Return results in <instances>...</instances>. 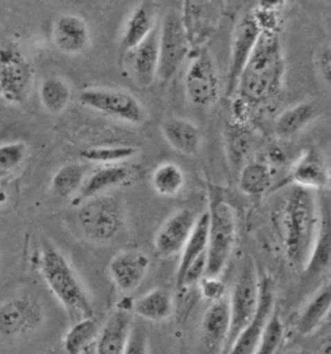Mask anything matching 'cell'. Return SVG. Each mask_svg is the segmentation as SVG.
<instances>
[{"mask_svg":"<svg viewBox=\"0 0 331 354\" xmlns=\"http://www.w3.org/2000/svg\"><path fill=\"white\" fill-rule=\"evenodd\" d=\"M316 354H331V337L322 343L321 346L317 349Z\"/></svg>","mask_w":331,"mask_h":354,"instance_id":"7bdbcfd3","label":"cell"},{"mask_svg":"<svg viewBox=\"0 0 331 354\" xmlns=\"http://www.w3.org/2000/svg\"><path fill=\"white\" fill-rule=\"evenodd\" d=\"M317 115V105L313 101H303L278 114L274 122V132L278 138H294L316 120Z\"/></svg>","mask_w":331,"mask_h":354,"instance_id":"4316f807","label":"cell"},{"mask_svg":"<svg viewBox=\"0 0 331 354\" xmlns=\"http://www.w3.org/2000/svg\"><path fill=\"white\" fill-rule=\"evenodd\" d=\"M197 286L199 287L201 296L210 301V304L226 297L224 282L220 277H204Z\"/></svg>","mask_w":331,"mask_h":354,"instance_id":"60d3db41","label":"cell"},{"mask_svg":"<svg viewBox=\"0 0 331 354\" xmlns=\"http://www.w3.org/2000/svg\"><path fill=\"white\" fill-rule=\"evenodd\" d=\"M283 339L285 326L283 318L278 312H273L255 354H278L283 344Z\"/></svg>","mask_w":331,"mask_h":354,"instance_id":"74e56055","label":"cell"},{"mask_svg":"<svg viewBox=\"0 0 331 354\" xmlns=\"http://www.w3.org/2000/svg\"><path fill=\"white\" fill-rule=\"evenodd\" d=\"M225 148L232 167H240L251 149V138L244 124L229 123L225 127Z\"/></svg>","mask_w":331,"mask_h":354,"instance_id":"e575fe53","label":"cell"},{"mask_svg":"<svg viewBox=\"0 0 331 354\" xmlns=\"http://www.w3.org/2000/svg\"><path fill=\"white\" fill-rule=\"evenodd\" d=\"M40 102L51 114H60L68 108L71 100V88L59 77H48L40 84Z\"/></svg>","mask_w":331,"mask_h":354,"instance_id":"836d02e7","label":"cell"},{"mask_svg":"<svg viewBox=\"0 0 331 354\" xmlns=\"http://www.w3.org/2000/svg\"><path fill=\"white\" fill-rule=\"evenodd\" d=\"M316 69L325 84L331 88V43L323 44L316 53Z\"/></svg>","mask_w":331,"mask_h":354,"instance_id":"b9f144b4","label":"cell"},{"mask_svg":"<svg viewBox=\"0 0 331 354\" xmlns=\"http://www.w3.org/2000/svg\"><path fill=\"white\" fill-rule=\"evenodd\" d=\"M184 86L188 100L201 108H210L220 99L222 86L217 68L207 48L192 50Z\"/></svg>","mask_w":331,"mask_h":354,"instance_id":"9c48e42d","label":"cell"},{"mask_svg":"<svg viewBox=\"0 0 331 354\" xmlns=\"http://www.w3.org/2000/svg\"><path fill=\"white\" fill-rule=\"evenodd\" d=\"M147 352H149V336L146 333V328L141 324L134 321L123 354H147Z\"/></svg>","mask_w":331,"mask_h":354,"instance_id":"ab89813d","label":"cell"},{"mask_svg":"<svg viewBox=\"0 0 331 354\" xmlns=\"http://www.w3.org/2000/svg\"><path fill=\"white\" fill-rule=\"evenodd\" d=\"M82 354H95V344L92 345V346H89V348L86 349Z\"/></svg>","mask_w":331,"mask_h":354,"instance_id":"f6af8a7d","label":"cell"},{"mask_svg":"<svg viewBox=\"0 0 331 354\" xmlns=\"http://www.w3.org/2000/svg\"><path fill=\"white\" fill-rule=\"evenodd\" d=\"M281 227L283 250L289 264L304 272L310 263L319 229L317 193L292 187L283 205Z\"/></svg>","mask_w":331,"mask_h":354,"instance_id":"7a4b0ae2","label":"cell"},{"mask_svg":"<svg viewBox=\"0 0 331 354\" xmlns=\"http://www.w3.org/2000/svg\"><path fill=\"white\" fill-rule=\"evenodd\" d=\"M138 149L134 147H98L83 150L80 158L102 166H113L123 165L127 160L136 157Z\"/></svg>","mask_w":331,"mask_h":354,"instance_id":"d590c367","label":"cell"},{"mask_svg":"<svg viewBox=\"0 0 331 354\" xmlns=\"http://www.w3.org/2000/svg\"><path fill=\"white\" fill-rule=\"evenodd\" d=\"M52 40L65 55H78L89 46L87 22L78 15H62L52 26Z\"/></svg>","mask_w":331,"mask_h":354,"instance_id":"ffe728a7","label":"cell"},{"mask_svg":"<svg viewBox=\"0 0 331 354\" xmlns=\"http://www.w3.org/2000/svg\"><path fill=\"white\" fill-rule=\"evenodd\" d=\"M208 212L206 276L222 277L233 254L237 221L232 206L224 198L213 196Z\"/></svg>","mask_w":331,"mask_h":354,"instance_id":"277c9868","label":"cell"},{"mask_svg":"<svg viewBox=\"0 0 331 354\" xmlns=\"http://www.w3.org/2000/svg\"><path fill=\"white\" fill-rule=\"evenodd\" d=\"M134 79L143 88L150 87L158 75L159 64V24L135 50L127 53Z\"/></svg>","mask_w":331,"mask_h":354,"instance_id":"7402d4cb","label":"cell"},{"mask_svg":"<svg viewBox=\"0 0 331 354\" xmlns=\"http://www.w3.org/2000/svg\"><path fill=\"white\" fill-rule=\"evenodd\" d=\"M28 156V147L24 141L0 144V180L10 176L22 166Z\"/></svg>","mask_w":331,"mask_h":354,"instance_id":"8d00e7d4","label":"cell"},{"mask_svg":"<svg viewBox=\"0 0 331 354\" xmlns=\"http://www.w3.org/2000/svg\"><path fill=\"white\" fill-rule=\"evenodd\" d=\"M79 230L92 243H109L125 225V209L120 199L102 194L87 199L78 208Z\"/></svg>","mask_w":331,"mask_h":354,"instance_id":"5b68a950","label":"cell"},{"mask_svg":"<svg viewBox=\"0 0 331 354\" xmlns=\"http://www.w3.org/2000/svg\"><path fill=\"white\" fill-rule=\"evenodd\" d=\"M195 211L183 208L166 218L154 236V248L161 257H171L183 251L197 223Z\"/></svg>","mask_w":331,"mask_h":354,"instance_id":"e0dca14e","label":"cell"},{"mask_svg":"<svg viewBox=\"0 0 331 354\" xmlns=\"http://www.w3.org/2000/svg\"><path fill=\"white\" fill-rule=\"evenodd\" d=\"M38 266L49 291L65 308L73 322L95 317V308L84 286L60 250L46 243L42 247Z\"/></svg>","mask_w":331,"mask_h":354,"instance_id":"3957f363","label":"cell"},{"mask_svg":"<svg viewBox=\"0 0 331 354\" xmlns=\"http://www.w3.org/2000/svg\"><path fill=\"white\" fill-rule=\"evenodd\" d=\"M231 331V309L228 296L207 306L202 318L201 342L208 354H224Z\"/></svg>","mask_w":331,"mask_h":354,"instance_id":"d6986e66","label":"cell"},{"mask_svg":"<svg viewBox=\"0 0 331 354\" xmlns=\"http://www.w3.org/2000/svg\"><path fill=\"white\" fill-rule=\"evenodd\" d=\"M283 4V1H262L251 12L262 31H278Z\"/></svg>","mask_w":331,"mask_h":354,"instance_id":"f35d334b","label":"cell"},{"mask_svg":"<svg viewBox=\"0 0 331 354\" xmlns=\"http://www.w3.org/2000/svg\"><path fill=\"white\" fill-rule=\"evenodd\" d=\"M129 309L144 321L165 322L174 313V299L165 288H154L136 299Z\"/></svg>","mask_w":331,"mask_h":354,"instance_id":"484cf974","label":"cell"},{"mask_svg":"<svg viewBox=\"0 0 331 354\" xmlns=\"http://www.w3.org/2000/svg\"><path fill=\"white\" fill-rule=\"evenodd\" d=\"M158 26L156 7L152 3H141L131 12L120 39V50L127 55L135 50Z\"/></svg>","mask_w":331,"mask_h":354,"instance_id":"d4e9b609","label":"cell"},{"mask_svg":"<svg viewBox=\"0 0 331 354\" xmlns=\"http://www.w3.org/2000/svg\"><path fill=\"white\" fill-rule=\"evenodd\" d=\"M87 178L86 166L80 163H68L57 169L52 177L51 190L57 197H75Z\"/></svg>","mask_w":331,"mask_h":354,"instance_id":"d6a6232c","label":"cell"},{"mask_svg":"<svg viewBox=\"0 0 331 354\" xmlns=\"http://www.w3.org/2000/svg\"><path fill=\"white\" fill-rule=\"evenodd\" d=\"M286 59L278 31H262L238 80L237 96L251 106L274 99L283 91Z\"/></svg>","mask_w":331,"mask_h":354,"instance_id":"6da1fadb","label":"cell"},{"mask_svg":"<svg viewBox=\"0 0 331 354\" xmlns=\"http://www.w3.org/2000/svg\"><path fill=\"white\" fill-rule=\"evenodd\" d=\"M260 34L262 30L256 20L253 19V13H244V16L237 21L232 35L231 57L226 74V97H232L235 95L240 77L253 53Z\"/></svg>","mask_w":331,"mask_h":354,"instance_id":"7c38bea8","label":"cell"},{"mask_svg":"<svg viewBox=\"0 0 331 354\" xmlns=\"http://www.w3.org/2000/svg\"><path fill=\"white\" fill-rule=\"evenodd\" d=\"M167 144L177 153L193 157L202 147V132L192 120L186 118L166 119L161 126Z\"/></svg>","mask_w":331,"mask_h":354,"instance_id":"603a6c76","label":"cell"},{"mask_svg":"<svg viewBox=\"0 0 331 354\" xmlns=\"http://www.w3.org/2000/svg\"><path fill=\"white\" fill-rule=\"evenodd\" d=\"M274 312V283L268 274H259V304L253 321L235 339L226 354H255L264 330Z\"/></svg>","mask_w":331,"mask_h":354,"instance_id":"9a60e30c","label":"cell"},{"mask_svg":"<svg viewBox=\"0 0 331 354\" xmlns=\"http://www.w3.org/2000/svg\"><path fill=\"white\" fill-rule=\"evenodd\" d=\"M150 184L156 194L176 197L186 187L184 169L174 162H162L153 169Z\"/></svg>","mask_w":331,"mask_h":354,"instance_id":"1f68e13d","label":"cell"},{"mask_svg":"<svg viewBox=\"0 0 331 354\" xmlns=\"http://www.w3.org/2000/svg\"><path fill=\"white\" fill-rule=\"evenodd\" d=\"M229 299L231 331L224 354L228 353L235 339L253 321L259 304V273L251 259L242 261V266L235 278Z\"/></svg>","mask_w":331,"mask_h":354,"instance_id":"8992f818","label":"cell"},{"mask_svg":"<svg viewBox=\"0 0 331 354\" xmlns=\"http://www.w3.org/2000/svg\"><path fill=\"white\" fill-rule=\"evenodd\" d=\"M331 313V283L322 287L303 309L298 322L299 334L310 335L325 322Z\"/></svg>","mask_w":331,"mask_h":354,"instance_id":"f546056e","label":"cell"},{"mask_svg":"<svg viewBox=\"0 0 331 354\" xmlns=\"http://www.w3.org/2000/svg\"><path fill=\"white\" fill-rule=\"evenodd\" d=\"M134 315L129 308H118L101 326L95 342V354H123Z\"/></svg>","mask_w":331,"mask_h":354,"instance_id":"44dd1931","label":"cell"},{"mask_svg":"<svg viewBox=\"0 0 331 354\" xmlns=\"http://www.w3.org/2000/svg\"><path fill=\"white\" fill-rule=\"evenodd\" d=\"M208 239V212H202L195 223V229L189 236L186 246L180 252V263L176 270V282L186 273V269L197 261L199 257L206 255Z\"/></svg>","mask_w":331,"mask_h":354,"instance_id":"83f0119b","label":"cell"},{"mask_svg":"<svg viewBox=\"0 0 331 354\" xmlns=\"http://www.w3.org/2000/svg\"><path fill=\"white\" fill-rule=\"evenodd\" d=\"M33 79V65L19 44L0 43V97L10 105L25 104L29 99Z\"/></svg>","mask_w":331,"mask_h":354,"instance_id":"52a82bcc","label":"cell"},{"mask_svg":"<svg viewBox=\"0 0 331 354\" xmlns=\"http://www.w3.org/2000/svg\"><path fill=\"white\" fill-rule=\"evenodd\" d=\"M274 172L271 165L253 160L240 169L238 187L247 196H262L273 187Z\"/></svg>","mask_w":331,"mask_h":354,"instance_id":"f1b7e54d","label":"cell"},{"mask_svg":"<svg viewBox=\"0 0 331 354\" xmlns=\"http://www.w3.org/2000/svg\"><path fill=\"white\" fill-rule=\"evenodd\" d=\"M330 317H331V313H330Z\"/></svg>","mask_w":331,"mask_h":354,"instance_id":"bcb514c9","label":"cell"},{"mask_svg":"<svg viewBox=\"0 0 331 354\" xmlns=\"http://www.w3.org/2000/svg\"><path fill=\"white\" fill-rule=\"evenodd\" d=\"M79 104L129 124H143L147 117L143 104L132 93L122 89H84L79 95Z\"/></svg>","mask_w":331,"mask_h":354,"instance_id":"30bf717a","label":"cell"},{"mask_svg":"<svg viewBox=\"0 0 331 354\" xmlns=\"http://www.w3.org/2000/svg\"><path fill=\"white\" fill-rule=\"evenodd\" d=\"M192 47L186 37L180 10H167L159 22V64L158 75L162 83H168L179 73Z\"/></svg>","mask_w":331,"mask_h":354,"instance_id":"ba28073f","label":"cell"},{"mask_svg":"<svg viewBox=\"0 0 331 354\" xmlns=\"http://www.w3.org/2000/svg\"><path fill=\"white\" fill-rule=\"evenodd\" d=\"M101 325L95 317L84 318L73 322L62 340V346L66 354H82L89 346L95 344Z\"/></svg>","mask_w":331,"mask_h":354,"instance_id":"4dcf8cb0","label":"cell"},{"mask_svg":"<svg viewBox=\"0 0 331 354\" xmlns=\"http://www.w3.org/2000/svg\"><path fill=\"white\" fill-rule=\"evenodd\" d=\"M294 185L314 193L331 190V167L329 160L317 148L304 150L295 160L281 187Z\"/></svg>","mask_w":331,"mask_h":354,"instance_id":"5bb4252c","label":"cell"},{"mask_svg":"<svg viewBox=\"0 0 331 354\" xmlns=\"http://www.w3.org/2000/svg\"><path fill=\"white\" fill-rule=\"evenodd\" d=\"M131 177V169L125 165L102 166L87 176L78 194L74 197V206H80L87 199L105 194L109 189L126 184Z\"/></svg>","mask_w":331,"mask_h":354,"instance_id":"cb8c5ba5","label":"cell"},{"mask_svg":"<svg viewBox=\"0 0 331 354\" xmlns=\"http://www.w3.org/2000/svg\"><path fill=\"white\" fill-rule=\"evenodd\" d=\"M181 21L192 50H204L222 20V6L216 1H184Z\"/></svg>","mask_w":331,"mask_h":354,"instance_id":"4fadbf2b","label":"cell"},{"mask_svg":"<svg viewBox=\"0 0 331 354\" xmlns=\"http://www.w3.org/2000/svg\"><path fill=\"white\" fill-rule=\"evenodd\" d=\"M150 259L140 250H123L113 256L109 263V276L118 291L131 295L145 279Z\"/></svg>","mask_w":331,"mask_h":354,"instance_id":"2e32d148","label":"cell"},{"mask_svg":"<svg viewBox=\"0 0 331 354\" xmlns=\"http://www.w3.org/2000/svg\"><path fill=\"white\" fill-rule=\"evenodd\" d=\"M319 229L310 263L304 273L310 278L323 276L331 270V190L317 193Z\"/></svg>","mask_w":331,"mask_h":354,"instance_id":"ac0fdd59","label":"cell"},{"mask_svg":"<svg viewBox=\"0 0 331 354\" xmlns=\"http://www.w3.org/2000/svg\"><path fill=\"white\" fill-rule=\"evenodd\" d=\"M7 201H8V193L6 192L4 187L0 184V206L7 203Z\"/></svg>","mask_w":331,"mask_h":354,"instance_id":"ee69618b","label":"cell"},{"mask_svg":"<svg viewBox=\"0 0 331 354\" xmlns=\"http://www.w3.org/2000/svg\"><path fill=\"white\" fill-rule=\"evenodd\" d=\"M46 312L35 296L21 294L0 304V337L17 339L38 331Z\"/></svg>","mask_w":331,"mask_h":354,"instance_id":"8fae6325","label":"cell"}]
</instances>
